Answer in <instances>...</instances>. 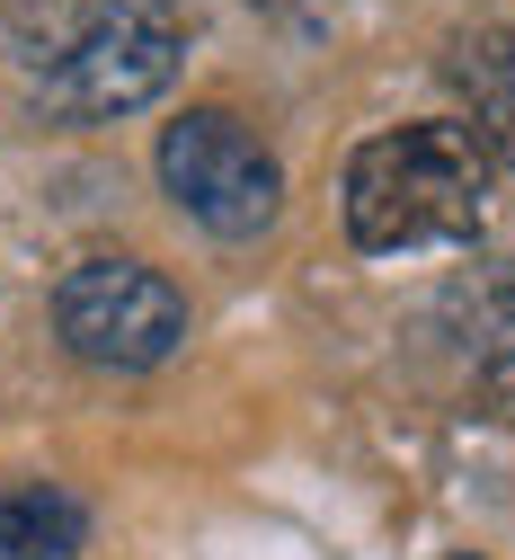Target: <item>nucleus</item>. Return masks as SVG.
<instances>
[{"label": "nucleus", "mask_w": 515, "mask_h": 560, "mask_svg": "<svg viewBox=\"0 0 515 560\" xmlns=\"http://www.w3.org/2000/svg\"><path fill=\"white\" fill-rule=\"evenodd\" d=\"M489 223V152L471 125H400L347 161V232L355 249H471Z\"/></svg>", "instance_id": "1"}, {"label": "nucleus", "mask_w": 515, "mask_h": 560, "mask_svg": "<svg viewBox=\"0 0 515 560\" xmlns=\"http://www.w3.org/2000/svg\"><path fill=\"white\" fill-rule=\"evenodd\" d=\"M19 45L36 62V98L71 125L152 107L178 72V19H152L133 0H27Z\"/></svg>", "instance_id": "2"}, {"label": "nucleus", "mask_w": 515, "mask_h": 560, "mask_svg": "<svg viewBox=\"0 0 515 560\" xmlns=\"http://www.w3.org/2000/svg\"><path fill=\"white\" fill-rule=\"evenodd\" d=\"M54 329L81 365L107 374H152L178 357L187 338V294L169 285L161 267H133V258H81L54 285Z\"/></svg>", "instance_id": "3"}, {"label": "nucleus", "mask_w": 515, "mask_h": 560, "mask_svg": "<svg viewBox=\"0 0 515 560\" xmlns=\"http://www.w3.org/2000/svg\"><path fill=\"white\" fill-rule=\"evenodd\" d=\"M161 187L178 214H196L204 232H223V241H249L276 223V205H284V170L276 152L258 143V133L223 107H196L161 133Z\"/></svg>", "instance_id": "4"}, {"label": "nucleus", "mask_w": 515, "mask_h": 560, "mask_svg": "<svg viewBox=\"0 0 515 560\" xmlns=\"http://www.w3.org/2000/svg\"><path fill=\"white\" fill-rule=\"evenodd\" d=\"M445 81H454L463 107H471V143L515 170V36H506V27L463 36V45L445 54Z\"/></svg>", "instance_id": "5"}, {"label": "nucleus", "mask_w": 515, "mask_h": 560, "mask_svg": "<svg viewBox=\"0 0 515 560\" xmlns=\"http://www.w3.org/2000/svg\"><path fill=\"white\" fill-rule=\"evenodd\" d=\"M90 542V508L54 480H19L0 499V560H71Z\"/></svg>", "instance_id": "6"}, {"label": "nucleus", "mask_w": 515, "mask_h": 560, "mask_svg": "<svg viewBox=\"0 0 515 560\" xmlns=\"http://www.w3.org/2000/svg\"><path fill=\"white\" fill-rule=\"evenodd\" d=\"M454 312L471 320V338L489 347V357H506V347H515V258L489 267V276H471V285H454Z\"/></svg>", "instance_id": "7"}, {"label": "nucleus", "mask_w": 515, "mask_h": 560, "mask_svg": "<svg viewBox=\"0 0 515 560\" xmlns=\"http://www.w3.org/2000/svg\"><path fill=\"white\" fill-rule=\"evenodd\" d=\"M133 10H152V19H178V10H187V0H133Z\"/></svg>", "instance_id": "8"}, {"label": "nucleus", "mask_w": 515, "mask_h": 560, "mask_svg": "<svg viewBox=\"0 0 515 560\" xmlns=\"http://www.w3.org/2000/svg\"><path fill=\"white\" fill-rule=\"evenodd\" d=\"M463 560H471V551H463Z\"/></svg>", "instance_id": "9"}]
</instances>
